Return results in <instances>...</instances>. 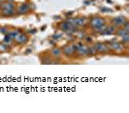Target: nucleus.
Wrapping results in <instances>:
<instances>
[{
    "label": "nucleus",
    "instance_id": "obj_29",
    "mask_svg": "<svg viewBox=\"0 0 129 113\" xmlns=\"http://www.w3.org/2000/svg\"><path fill=\"white\" fill-rule=\"evenodd\" d=\"M3 1H4V0H0V4H1V3L3 2Z\"/></svg>",
    "mask_w": 129,
    "mask_h": 113
},
{
    "label": "nucleus",
    "instance_id": "obj_23",
    "mask_svg": "<svg viewBox=\"0 0 129 113\" xmlns=\"http://www.w3.org/2000/svg\"><path fill=\"white\" fill-rule=\"evenodd\" d=\"M52 39H54V40H59L60 38H61V34H58V33H55L54 35H52Z\"/></svg>",
    "mask_w": 129,
    "mask_h": 113
},
{
    "label": "nucleus",
    "instance_id": "obj_12",
    "mask_svg": "<svg viewBox=\"0 0 129 113\" xmlns=\"http://www.w3.org/2000/svg\"><path fill=\"white\" fill-rule=\"evenodd\" d=\"M116 31V26H114L113 24L107 25V28H106V30L104 31L103 35H115Z\"/></svg>",
    "mask_w": 129,
    "mask_h": 113
},
{
    "label": "nucleus",
    "instance_id": "obj_7",
    "mask_svg": "<svg viewBox=\"0 0 129 113\" xmlns=\"http://www.w3.org/2000/svg\"><path fill=\"white\" fill-rule=\"evenodd\" d=\"M13 41L16 43V44H25V43L28 42V36L26 35L25 33L19 31V34L14 38Z\"/></svg>",
    "mask_w": 129,
    "mask_h": 113
},
{
    "label": "nucleus",
    "instance_id": "obj_18",
    "mask_svg": "<svg viewBox=\"0 0 129 113\" xmlns=\"http://www.w3.org/2000/svg\"><path fill=\"white\" fill-rule=\"evenodd\" d=\"M95 54H97V51H96L95 46H94V44L89 45V46H88V56H93V55H95Z\"/></svg>",
    "mask_w": 129,
    "mask_h": 113
},
{
    "label": "nucleus",
    "instance_id": "obj_13",
    "mask_svg": "<svg viewBox=\"0 0 129 113\" xmlns=\"http://www.w3.org/2000/svg\"><path fill=\"white\" fill-rule=\"evenodd\" d=\"M62 54V51H61V48L59 47H53L51 50V55L54 58H59Z\"/></svg>",
    "mask_w": 129,
    "mask_h": 113
},
{
    "label": "nucleus",
    "instance_id": "obj_28",
    "mask_svg": "<svg viewBox=\"0 0 129 113\" xmlns=\"http://www.w3.org/2000/svg\"><path fill=\"white\" fill-rule=\"evenodd\" d=\"M35 32H36V30H31V31H30V33H35Z\"/></svg>",
    "mask_w": 129,
    "mask_h": 113
},
{
    "label": "nucleus",
    "instance_id": "obj_19",
    "mask_svg": "<svg viewBox=\"0 0 129 113\" xmlns=\"http://www.w3.org/2000/svg\"><path fill=\"white\" fill-rule=\"evenodd\" d=\"M121 44H122L124 46H127V44H129V34L124 35V36L121 37Z\"/></svg>",
    "mask_w": 129,
    "mask_h": 113
},
{
    "label": "nucleus",
    "instance_id": "obj_2",
    "mask_svg": "<svg viewBox=\"0 0 129 113\" xmlns=\"http://www.w3.org/2000/svg\"><path fill=\"white\" fill-rule=\"evenodd\" d=\"M105 23H106V19H104L100 16H94L89 20V25L92 27V29L99 27V26L105 24Z\"/></svg>",
    "mask_w": 129,
    "mask_h": 113
},
{
    "label": "nucleus",
    "instance_id": "obj_3",
    "mask_svg": "<svg viewBox=\"0 0 129 113\" xmlns=\"http://www.w3.org/2000/svg\"><path fill=\"white\" fill-rule=\"evenodd\" d=\"M31 8L30 4L28 2H23L21 4H19V6L16 7V14L17 15H26L30 12Z\"/></svg>",
    "mask_w": 129,
    "mask_h": 113
},
{
    "label": "nucleus",
    "instance_id": "obj_11",
    "mask_svg": "<svg viewBox=\"0 0 129 113\" xmlns=\"http://www.w3.org/2000/svg\"><path fill=\"white\" fill-rule=\"evenodd\" d=\"M74 26H76V25L69 24L66 20H65V21H62V22H60V23H58V28H59L61 31L65 32V33H67V32L69 31L72 27H74Z\"/></svg>",
    "mask_w": 129,
    "mask_h": 113
},
{
    "label": "nucleus",
    "instance_id": "obj_16",
    "mask_svg": "<svg viewBox=\"0 0 129 113\" xmlns=\"http://www.w3.org/2000/svg\"><path fill=\"white\" fill-rule=\"evenodd\" d=\"M106 28H107V24L105 23V24L101 25V26H99V27H96V28H94L93 29V31L97 33V34H100V35H103L104 31L106 30Z\"/></svg>",
    "mask_w": 129,
    "mask_h": 113
},
{
    "label": "nucleus",
    "instance_id": "obj_21",
    "mask_svg": "<svg viewBox=\"0 0 129 113\" xmlns=\"http://www.w3.org/2000/svg\"><path fill=\"white\" fill-rule=\"evenodd\" d=\"M73 45H74L75 49L77 50V49H79L80 47H82V46L84 45V44H83L82 42H76V43H74V44H73Z\"/></svg>",
    "mask_w": 129,
    "mask_h": 113
},
{
    "label": "nucleus",
    "instance_id": "obj_17",
    "mask_svg": "<svg viewBox=\"0 0 129 113\" xmlns=\"http://www.w3.org/2000/svg\"><path fill=\"white\" fill-rule=\"evenodd\" d=\"M10 50V45L6 43L0 44V52H7Z\"/></svg>",
    "mask_w": 129,
    "mask_h": 113
},
{
    "label": "nucleus",
    "instance_id": "obj_6",
    "mask_svg": "<svg viewBox=\"0 0 129 113\" xmlns=\"http://www.w3.org/2000/svg\"><path fill=\"white\" fill-rule=\"evenodd\" d=\"M94 46L96 48L97 53L106 54V53L110 52V48H109L107 43H96V44H94Z\"/></svg>",
    "mask_w": 129,
    "mask_h": 113
},
{
    "label": "nucleus",
    "instance_id": "obj_14",
    "mask_svg": "<svg viewBox=\"0 0 129 113\" xmlns=\"http://www.w3.org/2000/svg\"><path fill=\"white\" fill-rule=\"evenodd\" d=\"M41 60H42L41 61L42 64H46V65H51L53 62V59H52V55H47V54H45L43 58H41Z\"/></svg>",
    "mask_w": 129,
    "mask_h": 113
},
{
    "label": "nucleus",
    "instance_id": "obj_9",
    "mask_svg": "<svg viewBox=\"0 0 129 113\" xmlns=\"http://www.w3.org/2000/svg\"><path fill=\"white\" fill-rule=\"evenodd\" d=\"M73 22L74 25H76L77 27H84L87 23V19L84 17H77V18H73Z\"/></svg>",
    "mask_w": 129,
    "mask_h": 113
},
{
    "label": "nucleus",
    "instance_id": "obj_27",
    "mask_svg": "<svg viewBox=\"0 0 129 113\" xmlns=\"http://www.w3.org/2000/svg\"><path fill=\"white\" fill-rule=\"evenodd\" d=\"M5 1H8V2H14L15 0H5Z\"/></svg>",
    "mask_w": 129,
    "mask_h": 113
},
{
    "label": "nucleus",
    "instance_id": "obj_26",
    "mask_svg": "<svg viewBox=\"0 0 129 113\" xmlns=\"http://www.w3.org/2000/svg\"><path fill=\"white\" fill-rule=\"evenodd\" d=\"M31 52V49H27L26 50V53H30Z\"/></svg>",
    "mask_w": 129,
    "mask_h": 113
},
{
    "label": "nucleus",
    "instance_id": "obj_20",
    "mask_svg": "<svg viewBox=\"0 0 129 113\" xmlns=\"http://www.w3.org/2000/svg\"><path fill=\"white\" fill-rule=\"evenodd\" d=\"M9 29L8 27H0V34H3V35H7L9 33Z\"/></svg>",
    "mask_w": 129,
    "mask_h": 113
},
{
    "label": "nucleus",
    "instance_id": "obj_22",
    "mask_svg": "<svg viewBox=\"0 0 129 113\" xmlns=\"http://www.w3.org/2000/svg\"><path fill=\"white\" fill-rule=\"evenodd\" d=\"M13 40L11 39V38L9 37L8 35H5V37H4V39H3V42L4 43H6V44H9V43H11Z\"/></svg>",
    "mask_w": 129,
    "mask_h": 113
},
{
    "label": "nucleus",
    "instance_id": "obj_8",
    "mask_svg": "<svg viewBox=\"0 0 129 113\" xmlns=\"http://www.w3.org/2000/svg\"><path fill=\"white\" fill-rule=\"evenodd\" d=\"M126 20H127V19L125 17L118 16V17H116V18H114V19H112V24L114 25V26H116V27H121L125 23Z\"/></svg>",
    "mask_w": 129,
    "mask_h": 113
},
{
    "label": "nucleus",
    "instance_id": "obj_24",
    "mask_svg": "<svg viewBox=\"0 0 129 113\" xmlns=\"http://www.w3.org/2000/svg\"><path fill=\"white\" fill-rule=\"evenodd\" d=\"M84 39H85V41H86V42H88V43H91V42H92V39L89 38V37H87V36H85Z\"/></svg>",
    "mask_w": 129,
    "mask_h": 113
},
{
    "label": "nucleus",
    "instance_id": "obj_15",
    "mask_svg": "<svg viewBox=\"0 0 129 113\" xmlns=\"http://www.w3.org/2000/svg\"><path fill=\"white\" fill-rule=\"evenodd\" d=\"M127 34H129V32L126 31L125 29H123L122 27H119L118 29H116V33H115V35H116L117 37H122V36L127 35Z\"/></svg>",
    "mask_w": 129,
    "mask_h": 113
},
{
    "label": "nucleus",
    "instance_id": "obj_4",
    "mask_svg": "<svg viewBox=\"0 0 129 113\" xmlns=\"http://www.w3.org/2000/svg\"><path fill=\"white\" fill-rule=\"evenodd\" d=\"M109 48H110V51H115V52H122L123 49H124V45H123L121 43H118V42H116V41H110L107 43Z\"/></svg>",
    "mask_w": 129,
    "mask_h": 113
},
{
    "label": "nucleus",
    "instance_id": "obj_25",
    "mask_svg": "<svg viewBox=\"0 0 129 113\" xmlns=\"http://www.w3.org/2000/svg\"><path fill=\"white\" fill-rule=\"evenodd\" d=\"M65 15H66L67 17H71V16H72V12H68V13H66Z\"/></svg>",
    "mask_w": 129,
    "mask_h": 113
},
{
    "label": "nucleus",
    "instance_id": "obj_10",
    "mask_svg": "<svg viewBox=\"0 0 129 113\" xmlns=\"http://www.w3.org/2000/svg\"><path fill=\"white\" fill-rule=\"evenodd\" d=\"M76 54L80 57H86L88 56V46L87 45H83L79 49L76 50Z\"/></svg>",
    "mask_w": 129,
    "mask_h": 113
},
{
    "label": "nucleus",
    "instance_id": "obj_1",
    "mask_svg": "<svg viewBox=\"0 0 129 113\" xmlns=\"http://www.w3.org/2000/svg\"><path fill=\"white\" fill-rule=\"evenodd\" d=\"M16 5L14 2H8L3 1L0 4V15L4 18H10L13 17L16 14Z\"/></svg>",
    "mask_w": 129,
    "mask_h": 113
},
{
    "label": "nucleus",
    "instance_id": "obj_5",
    "mask_svg": "<svg viewBox=\"0 0 129 113\" xmlns=\"http://www.w3.org/2000/svg\"><path fill=\"white\" fill-rule=\"evenodd\" d=\"M61 51H62V54H64L65 56H67V57H72L76 54V49H75L73 44L64 45V46L61 48Z\"/></svg>",
    "mask_w": 129,
    "mask_h": 113
}]
</instances>
